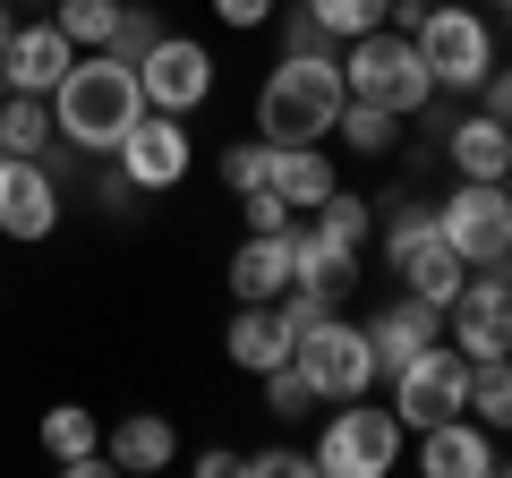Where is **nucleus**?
I'll use <instances>...</instances> for the list:
<instances>
[{
  "mask_svg": "<svg viewBox=\"0 0 512 478\" xmlns=\"http://www.w3.org/2000/svg\"><path fill=\"white\" fill-rule=\"evenodd\" d=\"M163 35H171V26L154 18L146 0H120V26H111V43H103V52H120L128 69H137V60H146V52H154V43H163Z\"/></svg>",
  "mask_w": 512,
  "mask_h": 478,
  "instance_id": "29",
  "label": "nucleus"
},
{
  "mask_svg": "<svg viewBox=\"0 0 512 478\" xmlns=\"http://www.w3.org/2000/svg\"><path fill=\"white\" fill-rule=\"evenodd\" d=\"M35 9H52V0H35Z\"/></svg>",
  "mask_w": 512,
  "mask_h": 478,
  "instance_id": "44",
  "label": "nucleus"
},
{
  "mask_svg": "<svg viewBox=\"0 0 512 478\" xmlns=\"http://www.w3.org/2000/svg\"><path fill=\"white\" fill-rule=\"evenodd\" d=\"M419 478H495V427H478L470 410L461 419H436V427H419Z\"/></svg>",
  "mask_w": 512,
  "mask_h": 478,
  "instance_id": "14",
  "label": "nucleus"
},
{
  "mask_svg": "<svg viewBox=\"0 0 512 478\" xmlns=\"http://www.w3.org/2000/svg\"><path fill=\"white\" fill-rule=\"evenodd\" d=\"M504 282H512V248H504Z\"/></svg>",
  "mask_w": 512,
  "mask_h": 478,
  "instance_id": "43",
  "label": "nucleus"
},
{
  "mask_svg": "<svg viewBox=\"0 0 512 478\" xmlns=\"http://www.w3.org/2000/svg\"><path fill=\"white\" fill-rule=\"evenodd\" d=\"M239 470H248V478H308L316 453H308V444H265V453H239Z\"/></svg>",
  "mask_w": 512,
  "mask_h": 478,
  "instance_id": "33",
  "label": "nucleus"
},
{
  "mask_svg": "<svg viewBox=\"0 0 512 478\" xmlns=\"http://www.w3.org/2000/svg\"><path fill=\"white\" fill-rule=\"evenodd\" d=\"M444 342H453L470 368L512 350V282H504V265H470V274H461V291L444 299Z\"/></svg>",
  "mask_w": 512,
  "mask_h": 478,
  "instance_id": "9",
  "label": "nucleus"
},
{
  "mask_svg": "<svg viewBox=\"0 0 512 478\" xmlns=\"http://www.w3.org/2000/svg\"><path fill=\"white\" fill-rule=\"evenodd\" d=\"M419 9H436V0H393V18H402V26H410V18H419Z\"/></svg>",
  "mask_w": 512,
  "mask_h": 478,
  "instance_id": "41",
  "label": "nucleus"
},
{
  "mask_svg": "<svg viewBox=\"0 0 512 478\" xmlns=\"http://www.w3.org/2000/svg\"><path fill=\"white\" fill-rule=\"evenodd\" d=\"M342 52H282L274 77L256 86V137L265 146H325L342 120Z\"/></svg>",
  "mask_w": 512,
  "mask_h": 478,
  "instance_id": "2",
  "label": "nucleus"
},
{
  "mask_svg": "<svg viewBox=\"0 0 512 478\" xmlns=\"http://www.w3.org/2000/svg\"><path fill=\"white\" fill-rule=\"evenodd\" d=\"M478 9H495V18H512V0H478Z\"/></svg>",
  "mask_w": 512,
  "mask_h": 478,
  "instance_id": "42",
  "label": "nucleus"
},
{
  "mask_svg": "<svg viewBox=\"0 0 512 478\" xmlns=\"http://www.w3.org/2000/svg\"><path fill=\"white\" fill-rule=\"evenodd\" d=\"M111 163L128 171V188H180L188 180V163H197V146H188V120L180 111H137V129L120 137V154Z\"/></svg>",
  "mask_w": 512,
  "mask_h": 478,
  "instance_id": "11",
  "label": "nucleus"
},
{
  "mask_svg": "<svg viewBox=\"0 0 512 478\" xmlns=\"http://www.w3.org/2000/svg\"><path fill=\"white\" fill-rule=\"evenodd\" d=\"M333 137H342L350 154H367V163H376V154H393V137H402V111L359 103V94H350V103H342V120H333Z\"/></svg>",
  "mask_w": 512,
  "mask_h": 478,
  "instance_id": "25",
  "label": "nucleus"
},
{
  "mask_svg": "<svg viewBox=\"0 0 512 478\" xmlns=\"http://www.w3.org/2000/svg\"><path fill=\"white\" fill-rule=\"evenodd\" d=\"M308 18L325 26L333 43H350V35H367V26L393 18V0H308Z\"/></svg>",
  "mask_w": 512,
  "mask_h": 478,
  "instance_id": "30",
  "label": "nucleus"
},
{
  "mask_svg": "<svg viewBox=\"0 0 512 478\" xmlns=\"http://www.w3.org/2000/svg\"><path fill=\"white\" fill-rule=\"evenodd\" d=\"M188 470H197V478H239V453H231V444H205Z\"/></svg>",
  "mask_w": 512,
  "mask_h": 478,
  "instance_id": "38",
  "label": "nucleus"
},
{
  "mask_svg": "<svg viewBox=\"0 0 512 478\" xmlns=\"http://www.w3.org/2000/svg\"><path fill=\"white\" fill-rule=\"evenodd\" d=\"M342 86L359 94V103H384V111H402V120H419L427 94H436V77H427L419 43H410V26H367V35L342 43Z\"/></svg>",
  "mask_w": 512,
  "mask_h": 478,
  "instance_id": "3",
  "label": "nucleus"
},
{
  "mask_svg": "<svg viewBox=\"0 0 512 478\" xmlns=\"http://www.w3.org/2000/svg\"><path fill=\"white\" fill-rule=\"evenodd\" d=\"M265 163H274V146H265V137H248V146H231V154H222V180H231L239 197H248V188H265Z\"/></svg>",
  "mask_w": 512,
  "mask_h": 478,
  "instance_id": "34",
  "label": "nucleus"
},
{
  "mask_svg": "<svg viewBox=\"0 0 512 478\" xmlns=\"http://www.w3.org/2000/svg\"><path fill=\"white\" fill-rule=\"evenodd\" d=\"M103 461L111 470H171V461H180V427H171L163 410H128V419L111 427Z\"/></svg>",
  "mask_w": 512,
  "mask_h": 478,
  "instance_id": "20",
  "label": "nucleus"
},
{
  "mask_svg": "<svg viewBox=\"0 0 512 478\" xmlns=\"http://www.w3.org/2000/svg\"><path fill=\"white\" fill-rule=\"evenodd\" d=\"M384 385H393V419L419 436V427L461 419V410H470V359H461L453 342H427L419 359H402V368L384 376Z\"/></svg>",
  "mask_w": 512,
  "mask_h": 478,
  "instance_id": "8",
  "label": "nucleus"
},
{
  "mask_svg": "<svg viewBox=\"0 0 512 478\" xmlns=\"http://www.w3.org/2000/svg\"><path fill=\"white\" fill-rule=\"evenodd\" d=\"M214 18L222 26H265V18H274V0H214Z\"/></svg>",
  "mask_w": 512,
  "mask_h": 478,
  "instance_id": "37",
  "label": "nucleus"
},
{
  "mask_svg": "<svg viewBox=\"0 0 512 478\" xmlns=\"http://www.w3.org/2000/svg\"><path fill=\"white\" fill-rule=\"evenodd\" d=\"M52 94H18V86H9V94H0V146H9V154H43V146H52Z\"/></svg>",
  "mask_w": 512,
  "mask_h": 478,
  "instance_id": "24",
  "label": "nucleus"
},
{
  "mask_svg": "<svg viewBox=\"0 0 512 478\" xmlns=\"http://www.w3.org/2000/svg\"><path fill=\"white\" fill-rule=\"evenodd\" d=\"M231 291L274 308V299L291 291V231H248V239H239V257H231Z\"/></svg>",
  "mask_w": 512,
  "mask_h": 478,
  "instance_id": "19",
  "label": "nucleus"
},
{
  "mask_svg": "<svg viewBox=\"0 0 512 478\" xmlns=\"http://www.w3.org/2000/svg\"><path fill=\"white\" fill-rule=\"evenodd\" d=\"M231 368H248V376H265V368H282L291 359V333H282V316L265 308V299H239V316H231Z\"/></svg>",
  "mask_w": 512,
  "mask_h": 478,
  "instance_id": "22",
  "label": "nucleus"
},
{
  "mask_svg": "<svg viewBox=\"0 0 512 478\" xmlns=\"http://www.w3.org/2000/svg\"><path fill=\"white\" fill-rule=\"evenodd\" d=\"M43 453H52L69 478L111 470V461H103V427H94V410H77V402H52V410H43Z\"/></svg>",
  "mask_w": 512,
  "mask_h": 478,
  "instance_id": "21",
  "label": "nucleus"
},
{
  "mask_svg": "<svg viewBox=\"0 0 512 478\" xmlns=\"http://www.w3.org/2000/svg\"><path fill=\"white\" fill-rule=\"evenodd\" d=\"M436 231L453 239L461 265H504V248H512V180H461L453 197L436 205Z\"/></svg>",
  "mask_w": 512,
  "mask_h": 478,
  "instance_id": "10",
  "label": "nucleus"
},
{
  "mask_svg": "<svg viewBox=\"0 0 512 478\" xmlns=\"http://www.w3.org/2000/svg\"><path fill=\"white\" fill-rule=\"evenodd\" d=\"M69 60H77V43L60 35L52 18H35V26H18V35H9V52H0V77H9L18 94H52L60 77H69Z\"/></svg>",
  "mask_w": 512,
  "mask_h": 478,
  "instance_id": "17",
  "label": "nucleus"
},
{
  "mask_svg": "<svg viewBox=\"0 0 512 478\" xmlns=\"http://www.w3.org/2000/svg\"><path fill=\"white\" fill-rule=\"evenodd\" d=\"M384 257H393V274H402V291H419V299H453L461 291V274L470 265L453 257V239L436 231V205H393V222H384Z\"/></svg>",
  "mask_w": 512,
  "mask_h": 478,
  "instance_id": "7",
  "label": "nucleus"
},
{
  "mask_svg": "<svg viewBox=\"0 0 512 478\" xmlns=\"http://www.w3.org/2000/svg\"><path fill=\"white\" fill-rule=\"evenodd\" d=\"M410 427L393 419V402H333V419H316V478H384L393 461H402Z\"/></svg>",
  "mask_w": 512,
  "mask_h": 478,
  "instance_id": "4",
  "label": "nucleus"
},
{
  "mask_svg": "<svg viewBox=\"0 0 512 478\" xmlns=\"http://www.w3.org/2000/svg\"><path fill=\"white\" fill-rule=\"evenodd\" d=\"M274 316H282V333L299 342V333H316V325L333 316V291H308V282H291V291L274 299Z\"/></svg>",
  "mask_w": 512,
  "mask_h": 478,
  "instance_id": "32",
  "label": "nucleus"
},
{
  "mask_svg": "<svg viewBox=\"0 0 512 478\" xmlns=\"http://www.w3.org/2000/svg\"><path fill=\"white\" fill-rule=\"evenodd\" d=\"M291 368L316 385V402H359V393H376V350H367V325H350L342 308L325 316L316 333H299L291 342Z\"/></svg>",
  "mask_w": 512,
  "mask_h": 478,
  "instance_id": "6",
  "label": "nucleus"
},
{
  "mask_svg": "<svg viewBox=\"0 0 512 478\" xmlns=\"http://www.w3.org/2000/svg\"><path fill=\"white\" fill-rule=\"evenodd\" d=\"M137 86H146V111H197L205 94H214V52H205L197 35H163L146 60H137Z\"/></svg>",
  "mask_w": 512,
  "mask_h": 478,
  "instance_id": "12",
  "label": "nucleus"
},
{
  "mask_svg": "<svg viewBox=\"0 0 512 478\" xmlns=\"http://www.w3.org/2000/svg\"><path fill=\"white\" fill-rule=\"evenodd\" d=\"M9 35H18V9H9V0H0V52H9Z\"/></svg>",
  "mask_w": 512,
  "mask_h": 478,
  "instance_id": "40",
  "label": "nucleus"
},
{
  "mask_svg": "<svg viewBox=\"0 0 512 478\" xmlns=\"http://www.w3.org/2000/svg\"><path fill=\"white\" fill-rule=\"evenodd\" d=\"M282 52H333V35L308 18V9H299V18H282Z\"/></svg>",
  "mask_w": 512,
  "mask_h": 478,
  "instance_id": "36",
  "label": "nucleus"
},
{
  "mask_svg": "<svg viewBox=\"0 0 512 478\" xmlns=\"http://www.w3.org/2000/svg\"><path fill=\"white\" fill-rule=\"evenodd\" d=\"M60 231V180L43 154H0V239H52Z\"/></svg>",
  "mask_w": 512,
  "mask_h": 478,
  "instance_id": "13",
  "label": "nucleus"
},
{
  "mask_svg": "<svg viewBox=\"0 0 512 478\" xmlns=\"http://www.w3.org/2000/svg\"><path fill=\"white\" fill-rule=\"evenodd\" d=\"M478 111H495V120H512V69H495L487 86H478Z\"/></svg>",
  "mask_w": 512,
  "mask_h": 478,
  "instance_id": "39",
  "label": "nucleus"
},
{
  "mask_svg": "<svg viewBox=\"0 0 512 478\" xmlns=\"http://www.w3.org/2000/svg\"><path fill=\"white\" fill-rule=\"evenodd\" d=\"M239 214H248V231H291V205H282L274 188H248V197H239Z\"/></svg>",
  "mask_w": 512,
  "mask_h": 478,
  "instance_id": "35",
  "label": "nucleus"
},
{
  "mask_svg": "<svg viewBox=\"0 0 512 478\" xmlns=\"http://www.w3.org/2000/svg\"><path fill=\"white\" fill-rule=\"evenodd\" d=\"M470 419H478V427H495V436H512V350L470 368Z\"/></svg>",
  "mask_w": 512,
  "mask_h": 478,
  "instance_id": "26",
  "label": "nucleus"
},
{
  "mask_svg": "<svg viewBox=\"0 0 512 478\" xmlns=\"http://www.w3.org/2000/svg\"><path fill=\"white\" fill-rule=\"evenodd\" d=\"M0 154H9V146H0Z\"/></svg>",
  "mask_w": 512,
  "mask_h": 478,
  "instance_id": "46",
  "label": "nucleus"
},
{
  "mask_svg": "<svg viewBox=\"0 0 512 478\" xmlns=\"http://www.w3.org/2000/svg\"><path fill=\"white\" fill-rule=\"evenodd\" d=\"M427 342H444V308H436V299H419V291H402L393 308L367 316V350H376V376H393L402 359H419Z\"/></svg>",
  "mask_w": 512,
  "mask_h": 478,
  "instance_id": "15",
  "label": "nucleus"
},
{
  "mask_svg": "<svg viewBox=\"0 0 512 478\" xmlns=\"http://www.w3.org/2000/svg\"><path fill=\"white\" fill-rule=\"evenodd\" d=\"M265 188H274L291 214H316V205L342 188V171H333L325 146H274V163H265Z\"/></svg>",
  "mask_w": 512,
  "mask_h": 478,
  "instance_id": "18",
  "label": "nucleus"
},
{
  "mask_svg": "<svg viewBox=\"0 0 512 478\" xmlns=\"http://www.w3.org/2000/svg\"><path fill=\"white\" fill-rule=\"evenodd\" d=\"M137 111H146V86H137V69H128L120 52H77L69 77L52 86V129L69 137L77 154H120V137L137 129Z\"/></svg>",
  "mask_w": 512,
  "mask_h": 478,
  "instance_id": "1",
  "label": "nucleus"
},
{
  "mask_svg": "<svg viewBox=\"0 0 512 478\" xmlns=\"http://www.w3.org/2000/svg\"><path fill=\"white\" fill-rule=\"evenodd\" d=\"M265 410H274V419H316V385L291 368V359L265 368Z\"/></svg>",
  "mask_w": 512,
  "mask_h": 478,
  "instance_id": "31",
  "label": "nucleus"
},
{
  "mask_svg": "<svg viewBox=\"0 0 512 478\" xmlns=\"http://www.w3.org/2000/svg\"><path fill=\"white\" fill-rule=\"evenodd\" d=\"M444 163H453L461 180H512V120H495V111H453Z\"/></svg>",
  "mask_w": 512,
  "mask_h": 478,
  "instance_id": "16",
  "label": "nucleus"
},
{
  "mask_svg": "<svg viewBox=\"0 0 512 478\" xmlns=\"http://www.w3.org/2000/svg\"><path fill=\"white\" fill-rule=\"evenodd\" d=\"M0 94H9V77H0Z\"/></svg>",
  "mask_w": 512,
  "mask_h": 478,
  "instance_id": "45",
  "label": "nucleus"
},
{
  "mask_svg": "<svg viewBox=\"0 0 512 478\" xmlns=\"http://www.w3.org/2000/svg\"><path fill=\"white\" fill-rule=\"evenodd\" d=\"M316 231L333 239V248H350V257H367V231H376V205L350 197V188H333L325 205H316Z\"/></svg>",
  "mask_w": 512,
  "mask_h": 478,
  "instance_id": "27",
  "label": "nucleus"
},
{
  "mask_svg": "<svg viewBox=\"0 0 512 478\" xmlns=\"http://www.w3.org/2000/svg\"><path fill=\"white\" fill-rule=\"evenodd\" d=\"M52 26L77 43V52H103L111 26H120V0H52Z\"/></svg>",
  "mask_w": 512,
  "mask_h": 478,
  "instance_id": "28",
  "label": "nucleus"
},
{
  "mask_svg": "<svg viewBox=\"0 0 512 478\" xmlns=\"http://www.w3.org/2000/svg\"><path fill=\"white\" fill-rule=\"evenodd\" d=\"M410 43H419L436 94H478V86L495 77V26H487V9L436 0V9H419V18H410Z\"/></svg>",
  "mask_w": 512,
  "mask_h": 478,
  "instance_id": "5",
  "label": "nucleus"
},
{
  "mask_svg": "<svg viewBox=\"0 0 512 478\" xmlns=\"http://www.w3.org/2000/svg\"><path fill=\"white\" fill-rule=\"evenodd\" d=\"M291 282H308V291H333V299H342L350 282H359V257H350V248H333L316 222H291Z\"/></svg>",
  "mask_w": 512,
  "mask_h": 478,
  "instance_id": "23",
  "label": "nucleus"
}]
</instances>
